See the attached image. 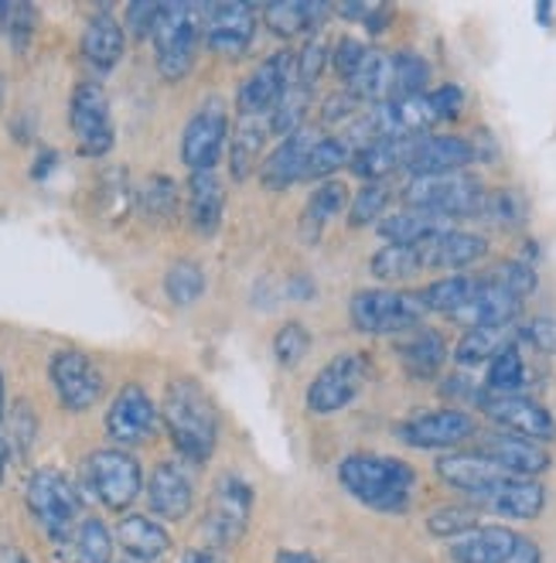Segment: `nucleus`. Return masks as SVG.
<instances>
[{
	"mask_svg": "<svg viewBox=\"0 0 556 563\" xmlns=\"http://www.w3.org/2000/svg\"><path fill=\"white\" fill-rule=\"evenodd\" d=\"M274 563H321V560L311 553H298V550H280Z\"/></svg>",
	"mask_w": 556,
	"mask_h": 563,
	"instance_id": "bf43d9fd",
	"label": "nucleus"
},
{
	"mask_svg": "<svg viewBox=\"0 0 556 563\" xmlns=\"http://www.w3.org/2000/svg\"><path fill=\"white\" fill-rule=\"evenodd\" d=\"M420 271H423V263H420L416 243L413 246L389 243L379 253H372V260H369V274L382 284H400L407 277H416Z\"/></svg>",
	"mask_w": 556,
	"mask_h": 563,
	"instance_id": "4c0bfd02",
	"label": "nucleus"
},
{
	"mask_svg": "<svg viewBox=\"0 0 556 563\" xmlns=\"http://www.w3.org/2000/svg\"><path fill=\"white\" fill-rule=\"evenodd\" d=\"M24 503H27V512L42 526V533L55 543H69L76 526L82 522L79 519L82 503H79L76 485L55 468H42L27 478Z\"/></svg>",
	"mask_w": 556,
	"mask_h": 563,
	"instance_id": "39448f33",
	"label": "nucleus"
},
{
	"mask_svg": "<svg viewBox=\"0 0 556 563\" xmlns=\"http://www.w3.org/2000/svg\"><path fill=\"white\" fill-rule=\"evenodd\" d=\"M48 376L58 393V404L73 413L96 407V400L103 396V373L79 349H58L48 362Z\"/></svg>",
	"mask_w": 556,
	"mask_h": 563,
	"instance_id": "4468645a",
	"label": "nucleus"
},
{
	"mask_svg": "<svg viewBox=\"0 0 556 563\" xmlns=\"http://www.w3.org/2000/svg\"><path fill=\"white\" fill-rule=\"evenodd\" d=\"M202 18H205V4H160L151 38L157 52V69L168 82L188 76L202 38Z\"/></svg>",
	"mask_w": 556,
	"mask_h": 563,
	"instance_id": "20e7f679",
	"label": "nucleus"
},
{
	"mask_svg": "<svg viewBox=\"0 0 556 563\" xmlns=\"http://www.w3.org/2000/svg\"><path fill=\"white\" fill-rule=\"evenodd\" d=\"M324 65H329V48H324V42L311 38V42L298 52V82H304V86L314 89V82H318L321 73H324Z\"/></svg>",
	"mask_w": 556,
	"mask_h": 563,
	"instance_id": "8fccbe9b",
	"label": "nucleus"
},
{
	"mask_svg": "<svg viewBox=\"0 0 556 563\" xmlns=\"http://www.w3.org/2000/svg\"><path fill=\"white\" fill-rule=\"evenodd\" d=\"M202 35H205V45L219 55H243L256 35V8L253 4H205Z\"/></svg>",
	"mask_w": 556,
	"mask_h": 563,
	"instance_id": "412c9836",
	"label": "nucleus"
},
{
	"mask_svg": "<svg viewBox=\"0 0 556 563\" xmlns=\"http://www.w3.org/2000/svg\"><path fill=\"white\" fill-rule=\"evenodd\" d=\"M397 358L410 379H434L447 358V342L434 328H416L410 339L397 345Z\"/></svg>",
	"mask_w": 556,
	"mask_h": 563,
	"instance_id": "bb28decb",
	"label": "nucleus"
},
{
	"mask_svg": "<svg viewBox=\"0 0 556 563\" xmlns=\"http://www.w3.org/2000/svg\"><path fill=\"white\" fill-rule=\"evenodd\" d=\"M11 430H14L18 448L27 451V444L35 441V430H38V423H35V417H31L27 404H18V410L11 413Z\"/></svg>",
	"mask_w": 556,
	"mask_h": 563,
	"instance_id": "6e6d98bb",
	"label": "nucleus"
},
{
	"mask_svg": "<svg viewBox=\"0 0 556 563\" xmlns=\"http://www.w3.org/2000/svg\"><path fill=\"white\" fill-rule=\"evenodd\" d=\"M366 55H369V45L366 42H358L352 35L338 38V45H335V73L348 82L358 73V65L366 62Z\"/></svg>",
	"mask_w": 556,
	"mask_h": 563,
	"instance_id": "3c124183",
	"label": "nucleus"
},
{
	"mask_svg": "<svg viewBox=\"0 0 556 563\" xmlns=\"http://www.w3.org/2000/svg\"><path fill=\"white\" fill-rule=\"evenodd\" d=\"M225 141H229V110L222 99H205V103L194 110V117L185 123L181 161L191 168V175L215 172V164L225 151Z\"/></svg>",
	"mask_w": 556,
	"mask_h": 563,
	"instance_id": "f8f14e48",
	"label": "nucleus"
},
{
	"mask_svg": "<svg viewBox=\"0 0 556 563\" xmlns=\"http://www.w3.org/2000/svg\"><path fill=\"white\" fill-rule=\"evenodd\" d=\"M478 434V423L465 410H431V413H416L407 423L397 427V438L410 448L420 451H451L457 444H465Z\"/></svg>",
	"mask_w": 556,
	"mask_h": 563,
	"instance_id": "f3484780",
	"label": "nucleus"
},
{
	"mask_svg": "<svg viewBox=\"0 0 556 563\" xmlns=\"http://www.w3.org/2000/svg\"><path fill=\"white\" fill-rule=\"evenodd\" d=\"M454 563H543L540 547L509 526H478L451 540Z\"/></svg>",
	"mask_w": 556,
	"mask_h": 563,
	"instance_id": "9b49d317",
	"label": "nucleus"
},
{
	"mask_svg": "<svg viewBox=\"0 0 556 563\" xmlns=\"http://www.w3.org/2000/svg\"><path fill=\"white\" fill-rule=\"evenodd\" d=\"M147 506L151 516L165 519V522H178L191 512L194 506V478L185 468V461H160L154 468L151 482H147Z\"/></svg>",
	"mask_w": 556,
	"mask_h": 563,
	"instance_id": "aec40b11",
	"label": "nucleus"
},
{
	"mask_svg": "<svg viewBox=\"0 0 556 563\" xmlns=\"http://www.w3.org/2000/svg\"><path fill=\"white\" fill-rule=\"evenodd\" d=\"M352 324L366 335H400V331H410L413 324H420V318L427 314L420 294H407V290H358L348 305Z\"/></svg>",
	"mask_w": 556,
	"mask_h": 563,
	"instance_id": "1a4fd4ad",
	"label": "nucleus"
},
{
	"mask_svg": "<svg viewBox=\"0 0 556 563\" xmlns=\"http://www.w3.org/2000/svg\"><path fill=\"white\" fill-rule=\"evenodd\" d=\"M519 342V324H481L468 328L462 342L454 349L457 366H481V362H492L499 352Z\"/></svg>",
	"mask_w": 556,
	"mask_h": 563,
	"instance_id": "c756f323",
	"label": "nucleus"
},
{
	"mask_svg": "<svg viewBox=\"0 0 556 563\" xmlns=\"http://www.w3.org/2000/svg\"><path fill=\"white\" fill-rule=\"evenodd\" d=\"M355 107H358V99H355L348 89H345V92H335V96H329V103H324L321 120H324V123H338V120L352 117Z\"/></svg>",
	"mask_w": 556,
	"mask_h": 563,
	"instance_id": "4d7b16f0",
	"label": "nucleus"
},
{
	"mask_svg": "<svg viewBox=\"0 0 556 563\" xmlns=\"http://www.w3.org/2000/svg\"><path fill=\"white\" fill-rule=\"evenodd\" d=\"M69 123L76 144L86 157H103L113 147V113L110 96L100 82H82L73 92L69 103Z\"/></svg>",
	"mask_w": 556,
	"mask_h": 563,
	"instance_id": "ddd939ff",
	"label": "nucleus"
},
{
	"mask_svg": "<svg viewBox=\"0 0 556 563\" xmlns=\"http://www.w3.org/2000/svg\"><path fill=\"white\" fill-rule=\"evenodd\" d=\"M348 206V188L342 181H324L311 191L308 206L301 212V240L308 246H314L324 233V225H329L335 216H342Z\"/></svg>",
	"mask_w": 556,
	"mask_h": 563,
	"instance_id": "2f4dec72",
	"label": "nucleus"
},
{
	"mask_svg": "<svg viewBox=\"0 0 556 563\" xmlns=\"http://www.w3.org/2000/svg\"><path fill=\"white\" fill-rule=\"evenodd\" d=\"M332 14V4H308V0H280V4H267L264 18L277 38H293L301 31L318 27Z\"/></svg>",
	"mask_w": 556,
	"mask_h": 563,
	"instance_id": "72a5a7b5",
	"label": "nucleus"
},
{
	"mask_svg": "<svg viewBox=\"0 0 556 563\" xmlns=\"http://www.w3.org/2000/svg\"><path fill=\"white\" fill-rule=\"evenodd\" d=\"M488 389L499 396H515L526 389L530 373H526V358H522L519 345H509L505 352H499L492 362H488Z\"/></svg>",
	"mask_w": 556,
	"mask_h": 563,
	"instance_id": "ea45409f",
	"label": "nucleus"
},
{
	"mask_svg": "<svg viewBox=\"0 0 556 563\" xmlns=\"http://www.w3.org/2000/svg\"><path fill=\"white\" fill-rule=\"evenodd\" d=\"M14 18V4H0V27H11Z\"/></svg>",
	"mask_w": 556,
	"mask_h": 563,
	"instance_id": "e2e57ef3",
	"label": "nucleus"
},
{
	"mask_svg": "<svg viewBox=\"0 0 556 563\" xmlns=\"http://www.w3.org/2000/svg\"><path fill=\"white\" fill-rule=\"evenodd\" d=\"M478 161V147L465 137H447V134H427L413 137L407 154V172L413 178H434V175H457L468 164Z\"/></svg>",
	"mask_w": 556,
	"mask_h": 563,
	"instance_id": "6ab92c4d",
	"label": "nucleus"
},
{
	"mask_svg": "<svg viewBox=\"0 0 556 563\" xmlns=\"http://www.w3.org/2000/svg\"><path fill=\"white\" fill-rule=\"evenodd\" d=\"M522 311V297H515L512 290L499 287L492 277H485L475 290L471 301L451 314L457 324H468V328H481V324H515Z\"/></svg>",
	"mask_w": 556,
	"mask_h": 563,
	"instance_id": "b1692460",
	"label": "nucleus"
},
{
	"mask_svg": "<svg viewBox=\"0 0 556 563\" xmlns=\"http://www.w3.org/2000/svg\"><path fill=\"white\" fill-rule=\"evenodd\" d=\"M485 195H488V188L478 178L457 172V175L413 178L403 191V202L410 209L454 222V219H481Z\"/></svg>",
	"mask_w": 556,
	"mask_h": 563,
	"instance_id": "423d86ee",
	"label": "nucleus"
},
{
	"mask_svg": "<svg viewBox=\"0 0 556 563\" xmlns=\"http://www.w3.org/2000/svg\"><path fill=\"white\" fill-rule=\"evenodd\" d=\"M481 400V410L485 417L499 423L505 434H515V438H526V441H536V444H546V441H556V420L553 413L530 400V396H499V393H485L478 396Z\"/></svg>",
	"mask_w": 556,
	"mask_h": 563,
	"instance_id": "dca6fc26",
	"label": "nucleus"
},
{
	"mask_svg": "<svg viewBox=\"0 0 556 563\" xmlns=\"http://www.w3.org/2000/svg\"><path fill=\"white\" fill-rule=\"evenodd\" d=\"M492 280L505 290H512L515 297H526L536 290V271L530 267V263H522V260H505L496 267Z\"/></svg>",
	"mask_w": 556,
	"mask_h": 563,
	"instance_id": "09e8293b",
	"label": "nucleus"
},
{
	"mask_svg": "<svg viewBox=\"0 0 556 563\" xmlns=\"http://www.w3.org/2000/svg\"><path fill=\"white\" fill-rule=\"evenodd\" d=\"M423 271H465L488 253L485 236L465 233V229H444V233L416 243Z\"/></svg>",
	"mask_w": 556,
	"mask_h": 563,
	"instance_id": "5701e85b",
	"label": "nucleus"
},
{
	"mask_svg": "<svg viewBox=\"0 0 556 563\" xmlns=\"http://www.w3.org/2000/svg\"><path fill=\"white\" fill-rule=\"evenodd\" d=\"M0 563H27V560L14 547H0Z\"/></svg>",
	"mask_w": 556,
	"mask_h": 563,
	"instance_id": "680f3d73",
	"label": "nucleus"
},
{
	"mask_svg": "<svg viewBox=\"0 0 556 563\" xmlns=\"http://www.w3.org/2000/svg\"><path fill=\"white\" fill-rule=\"evenodd\" d=\"M478 454L492 461L496 468L519 475V478H536L549 468V454L543 444L515 438V434H488L478 441Z\"/></svg>",
	"mask_w": 556,
	"mask_h": 563,
	"instance_id": "4be33fe9",
	"label": "nucleus"
},
{
	"mask_svg": "<svg viewBox=\"0 0 556 563\" xmlns=\"http://www.w3.org/2000/svg\"><path fill=\"white\" fill-rule=\"evenodd\" d=\"M311 352V331L301 321H287L277 335H274V355L280 366L293 369L298 362Z\"/></svg>",
	"mask_w": 556,
	"mask_h": 563,
	"instance_id": "a18cd8bd",
	"label": "nucleus"
},
{
	"mask_svg": "<svg viewBox=\"0 0 556 563\" xmlns=\"http://www.w3.org/2000/svg\"><path fill=\"white\" fill-rule=\"evenodd\" d=\"M253 516V488L246 478L240 475H222L212 488V499L205 509V526L202 533L209 540L212 550H225V547H236L246 533Z\"/></svg>",
	"mask_w": 556,
	"mask_h": 563,
	"instance_id": "9d476101",
	"label": "nucleus"
},
{
	"mask_svg": "<svg viewBox=\"0 0 556 563\" xmlns=\"http://www.w3.org/2000/svg\"><path fill=\"white\" fill-rule=\"evenodd\" d=\"M4 407H8L4 404V379H0V417H4Z\"/></svg>",
	"mask_w": 556,
	"mask_h": 563,
	"instance_id": "69168bd1",
	"label": "nucleus"
},
{
	"mask_svg": "<svg viewBox=\"0 0 556 563\" xmlns=\"http://www.w3.org/2000/svg\"><path fill=\"white\" fill-rule=\"evenodd\" d=\"M437 478L451 488H457L475 509H488L502 519H519L530 522L546 509V488L536 478H519L492 461L481 457L478 451H462V454H444L434 465Z\"/></svg>",
	"mask_w": 556,
	"mask_h": 563,
	"instance_id": "f257e3e1",
	"label": "nucleus"
},
{
	"mask_svg": "<svg viewBox=\"0 0 556 563\" xmlns=\"http://www.w3.org/2000/svg\"><path fill=\"white\" fill-rule=\"evenodd\" d=\"M116 543L120 550L130 556V560H147V563H157L171 550V533L157 519L151 516H141V512H130L120 519L116 526Z\"/></svg>",
	"mask_w": 556,
	"mask_h": 563,
	"instance_id": "a878e982",
	"label": "nucleus"
},
{
	"mask_svg": "<svg viewBox=\"0 0 556 563\" xmlns=\"http://www.w3.org/2000/svg\"><path fill=\"white\" fill-rule=\"evenodd\" d=\"M225 212V188L215 172H199L188 181V219L194 233L212 236Z\"/></svg>",
	"mask_w": 556,
	"mask_h": 563,
	"instance_id": "cd10ccee",
	"label": "nucleus"
},
{
	"mask_svg": "<svg viewBox=\"0 0 556 563\" xmlns=\"http://www.w3.org/2000/svg\"><path fill=\"white\" fill-rule=\"evenodd\" d=\"M123 45H126V35H123V24L116 18H110L107 11L89 18V24L82 31V58L92 65V69L110 73L113 65L123 58Z\"/></svg>",
	"mask_w": 556,
	"mask_h": 563,
	"instance_id": "c85d7f7f",
	"label": "nucleus"
},
{
	"mask_svg": "<svg viewBox=\"0 0 556 563\" xmlns=\"http://www.w3.org/2000/svg\"><path fill=\"white\" fill-rule=\"evenodd\" d=\"M165 290H168L171 301L181 305V308L194 305L205 294V274H202V267H199V263H191V260L171 263V271L165 274Z\"/></svg>",
	"mask_w": 556,
	"mask_h": 563,
	"instance_id": "a19ab883",
	"label": "nucleus"
},
{
	"mask_svg": "<svg viewBox=\"0 0 556 563\" xmlns=\"http://www.w3.org/2000/svg\"><path fill=\"white\" fill-rule=\"evenodd\" d=\"M123 563H147V560H130V556H126V560H123Z\"/></svg>",
	"mask_w": 556,
	"mask_h": 563,
	"instance_id": "338daca9",
	"label": "nucleus"
},
{
	"mask_svg": "<svg viewBox=\"0 0 556 563\" xmlns=\"http://www.w3.org/2000/svg\"><path fill=\"white\" fill-rule=\"evenodd\" d=\"M270 137V117H243L236 134H233V144H229V172H233L236 181L249 178L256 172L259 154H264V144Z\"/></svg>",
	"mask_w": 556,
	"mask_h": 563,
	"instance_id": "7c9ffc66",
	"label": "nucleus"
},
{
	"mask_svg": "<svg viewBox=\"0 0 556 563\" xmlns=\"http://www.w3.org/2000/svg\"><path fill=\"white\" fill-rule=\"evenodd\" d=\"M536 14H540V21H549L553 8H549V4H540V8H536Z\"/></svg>",
	"mask_w": 556,
	"mask_h": 563,
	"instance_id": "0e129e2a",
	"label": "nucleus"
},
{
	"mask_svg": "<svg viewBox=\"0 0 556 563\" xmlns=\"http://www.w3.org/2000/svg\"><path fill=\"white\" fill-rule=\"evenodd\" d=\"M478 509L475 506H441L427 516V529L441 540H457L478 529Z\"/></svg>",
	"mask_w": 556,
	"mask_h": 563,
	"instance_id": "37998d69",
	"label": "nucleus"
},
{
	"mask_svg": "<svg viewBox=\"0 0 556 563\" xmlns=\"http://www.w3.org/2000/svg\"><path fill=\"white\" fill-rule=\"evenodd\" d=\"M389 198H392V191H389L386 181H366L363 188H358L355 202H352V209H348V225H355V229L372 225V222L386 212Z\"/></svg>",
	"mask_w": 556,
	"mask_h": 563,
	"instance_id": "c03bdc74",
	"label": "nucleus"
},
{
	"mask_svg": "<svg viewBox=\"0 0 556 563\" xmlns=\"http://www.w3.org/2000/svg\"><path fill=\"white\" fill-rule=\"evenodd\" d=\"M519 342H530L533 349L556 355V321L553 318H533L526 324H519Z\"/></svg>",
	"mask_w": 556,
	"mask_h": 563,
	"instance_id": "603ef678",
	"label": "nucleus"
},
{
	"mask_svg": "<svg viewBox=\"0 0 556 563\" xmlns=\"http://www.w3.org/2000/svg\"><path fill=\"white\" fill-rule=\"evenodd\" d=\"M8 461H11V444L0 438V482H4V475H8Z\"/></svg>",
	"mask_w": 556,
	"mask_h": 563,
	"instance_id": "052dcab7",
	"label": "nucleus"
},
{
	"mask_svg": "<svg viewBox=\"0 0 556 563\" xmlns=\"http://www.w3.org/2000/svg\"><path fill=\"white\" fill-rule=\"evenodd\" d=\"M311 96L314 89L304 86V82H293L283 96H280V103L270 110V134H280V137H290V134H298V130H304V117L311 110Z\"/></svg>",
	"mask_w": 556,
	"mask_h": 563,
	"instance_id": "58836bf2",
	"label": "nucleus"
},
{
	"mask_svg": "<svg viewBox=\"0 0 556 563\" xmlns=\"http://www.w3.org/2000/svg\"><path fill=\"white\" fill-rule=\"evenodd\" d=\"M345 161H352V147H348L345 137H321V141H314V147L308 154V164H304V181L335 175L338 168H345Z\"/></svg>",
	"mask_w": 556,
	"mask_h": 563,
	"instance_id": "79ce46f5",
	"label": "nucleus"
},
{
	"mask_svg": "<svg viewBox=\"0 0 556 563\" xmlns=\"http://www.w3.org/2000/svg\"><path fill=\"white\" fill-rule=\"evenodd\" d=\"M65 547H69V563H113V537L107 522L96 516H86Z\"/></svg>",
	"mask_w": 556,
	"mask_h": 563,
	"instance_id": "c9c22d12",
	"label": "nucleus"
},
{
	"mask_svg": "<svg viewBox=\"0 0 556 563\" xmlns=\"http://www.w3.org/2000/svg\"><path fill=\"white\" fill-rule=\"evenodd\" d=\"M314 134L308 130H298V134H290L280 141V147L259 164V181L274 191H283L290 188L293 181H304V164H308V154L314 147Z\"/></svg>",
	"mask_w": 556,
	"mask_h": 563,
	"instance_id": "393cba45",
	"label": "nucleus"
},
{
	"mask_svg": "<svg viewBox=\"0 0 556 563\" xmlns=\"http://www.w3.org/2000/svg\"><path fill=\"white\" fill-rule=\"evenodd\" d=\"M157 420H160V410L154 407L147 389L130 383L113 396V404L107 410V434L120 448H137L154 438Z\"/></svg>",
	"mask_w": 556,
	"mask_h": 563,
	"instance_id": "a211bd4d",
	"label": "nucleus"
},
{
	"mask_svg": "<svg viewBox=\"0 0 556 563\" xmlns=\"http://www.w3.org/2000/svg\"><path fill=\"white\" fill-rule=\"evenodd\" d=\"M410 141H376V144L358 147L352 154V175L366 178V181H382L386 175L407 168Z\"/></svg>",
	"mask_w": 556,
	"mask_h": 563,
	"instance_id": "473e14b6",
	"label": "nucleus"
},
{
	"mask_svg": "<svg viewBox=\"0 0 556 563\" xmlns=\"http://www.w3.org/2000/svg\"><path fill=\"white\" fill-rule=\"evenodd\" d=\"M298 82V52H274L267 62H259L249 73V79L240 86L236 107L243 117H264L270 113L280 96Z\"/></svg>",
	"mask_w": 556,
	"mask_h": 563,
	"instance_id": "2eb2a0df",
	"label": "nucleus"
},
{
	"mask_svg": "<svg viewBox=\"0 0 556 563\" xmlns=\"http://www.w3.org/2000/svg\"><path fill=\"white\" fill-rule=\"evenodd\" d=\"M181 563H225L215 550H188L181 556Z\"/></svg>",
	"mask_w": 556,
	"mask_h": 563,
	"instance_id": "13d9d810",
	"label": "nucleus"
},
{
	"mask_svg": "<svg viewBox=\"0 0 556 563\" xmlns=\"http://www.w3.org/2000/svg\"><path fill=\"white\" fill-rule=\"evenodd\" d=\"M481 277H468V274H454V277H444V280H434L431 287L420 290V301L427 311H437V314H457L462 311L475 290H478Z\"/></svg>",
	"mask_w": 556,
	"mask_h": 563,
	"instance_id": "e433bc0d",
	"label": "nucleus"
},
{
	"mask_svg": "<svg viewBox=\"0 0 556 563\" xmlns=\"http://www.w3.org/2000/svg\"><path fill=\"white\" fill-rule=\"evenodd\" d=\"M342 488L369 509L403 512L413 499L416 472L389 454H348L338 465Z\"/></svg>",
	"mask_w": 556,
	"mask_h": 563,
	"instance_id": "7ed1b4c3",
	"label": "nucleus"
},
{
	"mask_svg": "<svg viewBox=\"0 0 556 563\" xmlns=\"http://www.w3.org/2000/svg\"><path fill=\"white\" fill-rule=\"evenodd\" d=\"M369 376H372V358L366 352H342L311 379V386L304 393V404L318 417L338 413L366 389Z\"/></svg>",
	"mask_w": 556,
	"mask_h": 563,
	"instance_id": "6e6552de",
	"label": "nucleus"
},
{
	"mask_svg": "<svg viewBox=\"0 0 556 563\" xmlns=\"http://www.w3.org/2000/svg\"><path fill=\"white\" fill-rule=\"evenodd\" d=\"M160 4H147V0H137V4H126V27L134 31L137 38L154 35V24H157Z\"/></svg>",
	"mask_w": 556,
	"mask_h": 563,
	"instance_id": "864d4df0",
	"label": "nucleus"
},
{
	"mask_svg": "<svg viewBox=\"0 0 556 563\" xmlns=\"http://www.w3.org/2000/svg\"><path fill=\"white\" fill-rule=\"evenodd\" d=\"M160 417L171 434V444L178 454L191 465H202L212 457L219 444V413L205 386L191 376H178L165 389V404H160Z\"/></svg>",
	"mask_w": 556,
	"mask_h": 563,
	"instance_id": "f03ea898",
	"label": "nucleus"
},
{
	"mask_svg": "<svg viewBox=\"0 0 556 563\" xmlns=\"http://www.w3.org/2000/svg\"><path fill=\"white\" fill-rule=\"evenodd\" d=\"M481 219L496 222V225H519L522 222V198L512 188H492L485 195V209Z\"/></svg>",
	"mask_w": 556,
	"mask_h": 563,
	"instance_id": "de8ad7c7",
	"label": "nucleus"
},
{
	"mask_svg": "<svg viewBox=\"0 0 556 563\" xmlns=\"http://www.w3.org/2000/svg\"><path fill=\"white\" fill-rule=\"evenodd\" d=\"M444 229H454L447 219L441 216H431V212H420V209H407V212H397L379 222V236L389 240V243H400V246H413V243H423Z\"/></svg>",
	"mask_w": 556,
	"mask_h": 563,
	"instance_id": "f704fd0d",
	"label": "nucleus"
},
{
	"mask_svg": "<svg viewBox=\"0 0 556 563\" xmlns=\"http://www.w3.org/2000/svg\"><path fill=\"white\" fill-rule=\"evenodd\" d=\"M86 482L96 499H100L110 512H126L144 492L141 461L123 448L92 451L86 457Z\"/></svg>",
	"mask_w": 556,
	"mask_h": 563,
	"instance_id": "0eeeda50",
	"label": "nucleus"
},
{
	"mask_svg": "<svg viewBox=\"0 0 556 563\" xmlns=\"http://www.w3.org/2000/svg\"><path fill=\"white\" fill-rule=\"evenodd\" d=\"M38 24V11L31 8V4H14V18H11V38H14V48L24 52L27 48V38H31V31H35Z\"/></svg>",
	"mask_w": 556,
	"mask_h": 563,
	"instance_id": "5fc2aeb1",
	"label": "nucleus"
},
{
	"mask_svg": "<svg viewBox=\"0 0 556 563\" xmlns=\"http://www.w3.org/2000/svg\"><path fill=\"white\" fill-rule=\"evenodd\" d=\"M175 206H178V188L171 178H151L144 188H141V209L151 216V219H168L175 216Z\"/></svg>",
	"mask_w": 556,
	"mask_h": 563,
	"instance_id": "49530a36",
	"label": "nucleus"
}]
</instances>
